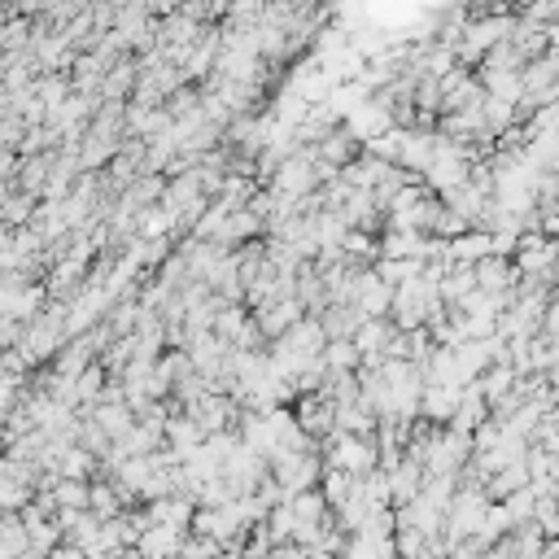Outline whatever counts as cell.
I'll use <instances>...</instances> for the list:
<instances>
[{
    "mask_svg": "<svg viewBox=\"0 0 559 559\" xmlns=\"http://www.w3.org/2000/svg\"><path fill=\"white\" fill-rule=\"evenodd\" d=\"M394 538H398V559H420L428 551V533L411 529V525H398Z\"/></svg>",
    "mask_w": 559,
    "mask_h": 559,
    "instance_id": "cell-10",
    "label": "cell"
},
{
    "mask_svg": "<svg viewBox=\"0 0 559 559\" xmlns=\"http://www.w3.org/2000/svg\"><path fill=\"white\" fill-rule=\"evenodd\" d=\"M31 498H35V485H27V481L5 477V485H0V503H5V511H22Z\"/></svg>",
    "mask_w": 559,
    "mask_h": 559,
    "instance_id": "cell-11",
    "label": "cell"
},
{
    "mask_svg": "<svg viewBox=\"0 0 559 559\" xmlns=\"http://www.w3.org/2000/svg\"><path fill=\"white\" fill-rule=\"evenodd\" d=\"M341 559H398V538H394V533L359 529V533H350L346 555H341Z\"/></svg>",
    "mask_w": 559,
    "mask_h": 559,
    "instance_id": "cell-2",
    "label": "cell"
},
{
    "mask_svg": "<svg viewBox=\"0 0 559 559\" xmlns=\"http://www.w3.org/2000/svg\"><path fill=\"white\" fill-rule=\"evenodd\" d=\"M481 559H507V555H503V551H498V546H490V551H485Z\"/></svg>",
    "mask_w": 559,
    "mask_h": 559,
    "instance_id": "cell-12",
    "label": "cell"
},
{
    "mask_svg": "<svg viewBox=\"0 0 559 559\" xmlns=\"http://www.w3.org/2000/svg\"><path fill=\"white\" fill-rule=\"evenodd\" d=\"M507 511L516 516V525H525V520H533V511H538V485H525V490H516L511 498H503Z\"/></svg>",
    "mask_w": 559,
    "mask_h": 559,
    "instance_id": "cell-9",
    "label": "cell"
},
{
    "mask_svg": "<svg viewBox=\"0 0 559 559\" xmlns=\"http://www.w3.org/2000/svg\"><path fill=\"white\" fill-rule=\"evenodd\" d=\"M22 559H53V555H44V551H27V555H22Z\"/></svg>",
    "mask_w": 559,
    "mask_h": 559,
    "instance_id": "cell-13",
    "label": "cell"
},
{
    "mask_svg": "<svg viewBox=\"0 0 559 559\" xmlns=\"http://www.w3.org/2000/svg\"><path fill=\"white\" fill-rule=\"evenodd\" d=\"M525 485H533L529 477V455L520 463H507L503 472H494L490 481H485V494H490V503H503V498H511L516 490H525Z\"/></svg>",
    "mask_w": 559,
    "mask_h": 559,
    "instance_id": "cell-4",
    "label": "cell"
},
{
    "mask_svg": "<svg viewBox=\"0 0 559 559\" xmlns=\"http://www.w3.org/2000/svg\"><path fill=\"white\" fill-rule=\"evenodd\" d=\"M324 363L332 367V372H359V367H363V350L354 346V337H337V341H328Z\"/></svg>",
    "mask_w": 559,
    "mask_h": 559,
    "instance_id": "cell-7",
    "label": "cell"
},
{
    "mask_svg": "<svg viewBox=\"0 0 559 559\" xmlns=\"http://www.w3.org/2000/svg\"><path fill=\"white\" fill-rule=\"evenodd\" d=\"M511 529H516V516L507 511V503H490V507H485V520H481V533H477V538H481L485 546H498Z\"/></svg>",
    "mask_w": 559,
    "mask_h": 559,
    "instance_id": "cell-6",
    "label": "cell"
},
{
    "mask_svg": "<svg viewBox=\"0 0 559 559\" xmlns=\"http://www.w3.org/2000/svg\"><path fill=\"white\" fill-rule=\"evenodd\" d=\"M267 529H271V538H276V546L293 542V533H297V511H293V503H280V507H271V516H267Z\"/></svg>",
    "mask_w": 559,
    "mask_h": 559,
    "instance_id": "cell-8",
    "label": "cell"
},
{
    "mask_svg": "<svg viewBox=\"0 0 559 559\" xmlns=\"http://www.w3.org/2000/svg\"><path fill=\"white\" fill-rule=\"evenodd\" d=\"M459 398L463 389L459 385H424V398H420V415L433 424H450L459 411Z\"/></svg>",
    "mask_w": 559,
    "mask_h": 559,
    "instance_id": "cell-3",
    "label": "cell"
},
{
    "mask_svg": "<svg viewBox=\"0 0 559 559\" xmlns=\"http://www.w3.org/2000/svg\"><path fill=\"white\" fill-rule=\"evenodd\" d=\"M31 551V529L22 520V511H5V525H0V559H22Z\"/></svg>",
    "mask_w": 559,
    "mask_h": 559,
    "instance_id": "cell-5",
    "label": "cell"
},
{
    "mask_svg": "<svg viewBox=\"0 0 559 559\" xmlns=\"http://www.w3.org/2000/svg\"><path fill=\"white\" fill-rule=\"evenodd\" d=\"M188 533L193 529H180V525H149L145 538H140V555L145 559H180V551L188 546Z\"/></svg>",
    "mask_w": 559,
    "mask_h": 559,
    "instance_id": "cell-1",
    "label": "cell"
},
{
    "mask_svg": "<svg viewBox=\"0 0 559 559\" xmlns=\"http://www.w3.org/2000/svg\"><path fill=\"white\" fill-rule=\"evenodd\" d=\"M88 559H110V555H88Z\"/></svg>",
    "mask_w": 559,
    "mask_h": 559,
    "instance_id": "cell-14",
    "label": "cell"
}]
</instances>
